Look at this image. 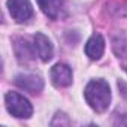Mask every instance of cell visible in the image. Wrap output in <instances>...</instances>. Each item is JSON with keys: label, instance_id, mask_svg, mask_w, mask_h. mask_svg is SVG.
Masks as SVG:
<instances>
[{"label": "cell", "instance_id": "6da1fadb", "mask_svg": "<svg viewBox=\"0 0 127 127\" xmlns=\"http://www.w3.org/2000/svg\"><path fill=\"white\" fill-rule=\"evenodd\" d=\"M87 103L96 112H105L111 103V88L103 79H93L87 84L84 91Z\"/></svg>", "mask_w": 127, "mask_h": 127}, {"label": "cell", "instance_id": "7a4b0ae2", "mask_svg": "<svg viewBox=\"0 0 127 127\" xmlns=\"http://www.w3.org/2000/svg\"><path fill=\"white\" fill-rule=\"evenodd\" d=\"M5 103H6V109L9 111V114L17 118H30L33 114L32 103L24 96H21L15 91L6 93Z\"/></svg>", "mask_w": 127, "mask_h": 127}, {"label": "cell", "instance_id": "3957f363", "mask_svg": "<svg viewBox=\"0 0 127 127\" xmlns=\"http://www.w3.org/2000/svg\"><path fill=\"white\" fill-rule=\"evenodd\" d=\"M8 9L17 23H27L33 17V8L29 0H8Z\"/></svg>", "mask_w": 127, "mask_h": 127}, {"label": "cell", "instance_id": "277c9868", "mask_svg": "<svg viewBox=\"0 0 127 127\" xmlns=\"http://www.w3.org/2000/svg\"><path fill=\"white\" fill-rule=\"evenodd\" d=\"M72 69L67 64L63 63H57V64L51 69V81L55 87H69L72 84Z\"/></svg>", "mask_w": 127, "mask_h": 127}, {"label": "cell", "instance_id": "5b68a950", "mask_svg": "<svg viewBox=\"0 0 127 127\" xmlns=\"http://www.w3.org/2000/svg\"><path fill=\"white\" fill-rule=\"evenodd\" d=\"M15 84H17L20 88H23V90H26V91H29V93H32V94H37V93H40L42 88H43V81H42V78L37 76V75H30V73L17 75V76H15Z\"/></svg>", "mask_w": 127, "mask_h": 127}, {"label": "cell", "instance_id": "8992f818", "mask_svg": "<svg viewBox=\"0 0 127 127\" xmlns=\"http://www.w3.org/2000/svg\"><path fill=\"white\" fill-rule=\"evenodd\" d=\"M33 45H34V51L37 52V55L42 61H49L52 58V43L45 34L36 33Z\"/></svg>", "mask_w": 127, "mask_h": 127}, {"label": "cell", "instance_id": "52a82bcc", "mask_svg": "<svg viewBox=\"0 0 127 127\" xmlns=\"http://www.w3.org/2000/svg\"><path fill=\"white\" fill-rule=\"evenodd\" d=\"M105 52V39L100 34H93L85 43V54L91 60H99Z\"/></svg>", "mask_w": 127, "mask_h": 127}, {"label": "cell", "instance_id": "ba28073f", "mask_svg": "<svg viewBox=\"0 0 127 127\" xmlns=\"http://www.w3.org/2000/svg\"><path fill=\"white\" fill-rule=\"evenodd\" d=\"M37 5L48 18L57 20L63 9V0H37Z\"/></svg>", "mask_w": 127, "mask_h": 127}, {"label": "cell", "instance_id": "9c48e42d", "mask_svg": "<svg viewBox=\"0 0 127 127\" xmlns=\"http://www.w3.org/2000/svg\"><path fill=\"white\" fill-rule=\"evenodd\" d=\"M14 48H15V54H17V57H18V60H20L21 63H26V61L33 60L34 52H33L32 46H30L24 39H17Z\"/></svg>", "mask_w": 127, "mask_h": 127}, {"label": "cell", "instance_id": "30bf717a", "mask_svg": "<svg viewBox=\"0 0 127 127\" xmlns=\"http://www.w3.org/2000/svg\"><path fill=\"white\" fill-rule=\"evenodd\" d=\"M115 123H117V124H120V126H127V114H124L123 117H118Z\"/></svg>", "mask_w": 127, "mask_h": 127}]
</instances>
